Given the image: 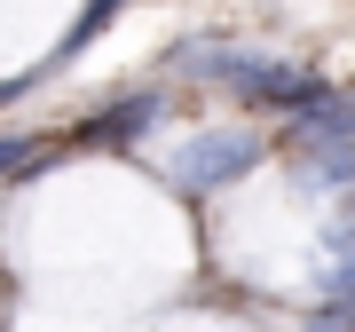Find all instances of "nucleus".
<instances>
[{
	"instance_id": "f03ea898",
	"label": "nucleus",
	"mask_w": 355,
	"mask_h": 332,
	"mask_svg": "<svg viewBox=\"0 0 355 332\" xmlns=\"http://www.w3.org/2000/svg\"><path fill=\"white\" fill-rule=\"evenodd\" d=\"M355 142V95L324 88L316 103H300V119H292V151L300 158H324V151H347Z\"/></svg>"
},
{
	"instance_id": "f257e3e1",
	"label": "nucleus",
	"mask_w": 355,
	"mask_h": 332,
	"mask_svg": "<svg viewBox=\"0 0 355 332\" xmlns=\"http://www.w3.org/2000/svg\"><path fill=\"white\" fill-rule=\"evenodd\" d=\"M261 151H268V142H253V135H198V142H182V151L166 158V174H174V190L205 198V190H221V182L253 174Z\"/></svg>"
},
{
	"instance_id": "20e7f679",
	"label": "nucleus",
	"mask_w": 355,
	"mask_h": 332,
	"mask_svg": "<svg viewBox=\"0 0 355 332\" xmlns=\"http://www.w3.org/2000/svg\"><path fill=\"white\" fill-rule=\"evenodd\" d=\"M119 8H127V0H87V16H79V24L64 32V56H79V48H87V40H95L103 24H111V16H119Z\"/></svg>"
},
{
	"instance_id": "423d86ee",
	"label": "nucleus",
	"mask_w": 355,
	"mask_h": 332,
	"mask_svg": "<svg viewBox=\"0 0 355 332\" xmlns=\"http://www.w3.org/2000/svg\"><path fill=\"white\" fill-rule=\"evenodd\" d=\"M355 293V245H340V261L324 269V301H347Z\"/></svg>"
},
{
	"instance_id": "7ed1b4c3",
	"label": "nucleus",
	"mask_w": 355,
	"mask_h": 332,
	"mask_svg": "<svg viewBox=\"0 0 355 332\" xmlns=\"http://www.w3.org/2000/svg\"><path fill=\"white\" fill-rule=\"evenodd\" d=\"M158 111H166V95H127L119 111H103L79 142H135V135H150V127H158Z\"/></svg>"
},
{
	"instance_id": "0eeeda50",
	"label": "nucleus",
	"mask_w": 355,
	"mask_h": 332,
	"mask_svg": "<svg viewBox=\"0 0 355 332\" xmlns=\"http://www.w3.org/2000/svg\"><path fill=\"white\" fill-rule=\"evenodd\" d=\"M24 166H40L32 135H0V174H24Z\"/></svg>"
},
{
	"instance_id": "39448f33",
	"label": "nucleus",
	"mask_w": 355,
	"mask_h": 332,
	"mask_svg": "<svg viewBox=\"0 0 355 332\" xmlns=\"http://www.w3.org/2000/svg\"><path fill=\"white\" fill-rule=\"evenodd\" d=\"M308 332H355V293L347 301H316L308 308Z\"/></svg>"
}]
</instances>
